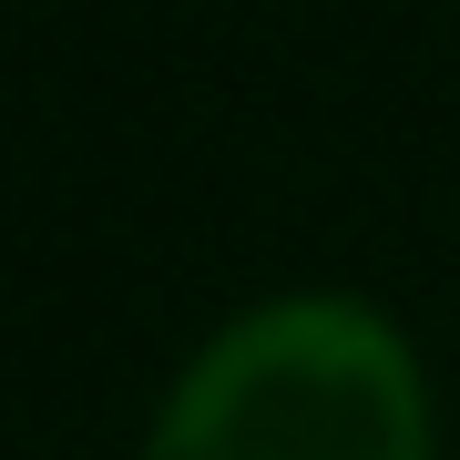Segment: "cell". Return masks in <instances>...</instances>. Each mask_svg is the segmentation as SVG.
<instances>
[{
  "label": "cell",
  "mask_w": 460,
  "mask_h": 460,
  "mask_svg": "<svg viewBox=\"0 0 460 460\" xmlns=\"http://www.w3.org/2000/svg\"><path fill=\"white\" fill-rule=\"evenodd\" d=\"M144 460H440L410 338L358 296H266L195 348Z\"/></svg>",
  "instance_id": "obj_1"
}]
</instances>
